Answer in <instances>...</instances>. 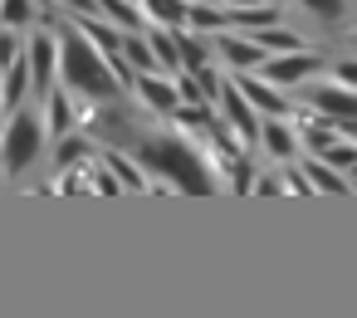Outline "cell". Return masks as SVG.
Instances as JSON below:
<instances>
[{
    "label": "cell",
    "mask_w": 357,
    "mask_h": 318,
    "mask_svg": "<svg viewBox=\"0 0 357 318\" xmlns=\"http://www.w3.org/2000/svg\"><path fill=\"white\" fill-rule=\"evenodd\" d=\"M220 108H225V118H230V128H235L240 142H255V137H259L264 123H255V103L240 93V84H225V89H220Z\"/></svg>",
    "instance_id": "cell-7"
},
{
    "label": "cell",
    "mask_w": 357,
    "mask_h": 318,
    "mask_svg": "<svg viewBox=\"0 0 357 318\" xmlns=\"http://www.w3.org/2000/svg\"><path fill=\"white\" fill-rule=\"evenodd\" d=\"M176 89H181V103H206V89L196 84V74H176Z\"/></svg>",
    "instance_id": "cell-29"
},
{
    "label": "cell",
    "mask_w": 357,
    "mask_h": 318,
    "mask_svg": "<svg viewBox=\"0 0 357 318\" xmlns=\"http://www.w3.org/2000/svg\"><path fill=\"white\" fill-rule=\"evenodd\" d=\"M215 50H220V54H225L235 69H259V64L269 59V54H264V50H259L250 35H215Z\"/></svg>",
    "instance_id": "cell-11"
},
{
    "label": "cell",
    "mask_w": 357,
    "mask_h": 318,
    "mask_svg": "<svg viewBox=\"0 0 357 318\" xmlns=\"http://www.w3.org/2000/svg\"><path fill=\"white\" fill-rule=\"evenodd\" d=\"M318 157H323L328 167H337V172H352V167H357V142H352V137H337V142H333L328 152H318Z\"/></svg>",
    "instance_id": "cell-23"
},
{
    "label": "cell",
    "mask_w": 357,
    "mask_h": 318,
    "mask_svg": "<svg viewBox=\"0 0 357 318\" xmlns=\"http://www.w3.org/2000/svg\"><path fill=\"white\" fill-rule=\"evenodd\" d=\"M98 15L113 20L118 30H142V20H147L137 0H98Z\"/></svg>",
    "instance_id": "cell-16"
},
{
    "label": "cell",
    "mask_w": 357,
    "mask_h": 318,
    "mask_svg": "<svg viewBox=\"0 0 357 318\" xmlns=\"http://www.w3.org/2000/svg\"><path fill=\"white\" fill-rule=\"evenodd\" d=\"M333 74H337V84H347V89H357V59H342V64H337Z\"/></svg>",
    "instance_id": "cell-31"
},
{
    "label": "cell",
    "mask_w": 357,
    "mask_h": 318,
    "mask_svg": "<svg viewBox=\"0 0 357 318\" xmlns=\"http://www.w3.org/2000/svg\"><path fill=\"white\" fill-rule=\"evenodd\" d=\"M147 25H167V30H186L191 25V6L196 0H137Z\"/></svg>",
    "instance_id": "cell-9"
},
{
    "label": "cell",
    "mask_w": 357,
    "mask_h": 318,
    "mask_svg": "<svg viewBox=\"0 0 357 318\" xmlns=\"http://www.w3.org/2000/svg\"><path fill=\"white\" fill-rule=\"evenodd\" d=\"M15 59H25V45H20V30H0V69H10Z\"/></svg>",
    "instance_id": "cell-26"
},
{
    "label": "cell",
    "mask_w": 357,
    "mask_h": 318,
    "mask_svg": "<svg viewBox=\"0 0 357 318\" xmlns=\"http://www.w3.org/2000/svg\"><path fill=\"white\" fill-rule=\"evenodd\" d=\"M147 40H152V54L167 74H181V50H176V30L167 25H147Z\"/></svg>",
    "instance_id": "cell-14"
},
{
    "label": "cell",
    "mask_w": 357,
    "mask_h": 318,
    "mask_svg": "<svg viewBox=\"0 0 357 318\" xmlns=\"http://www.w3.org/2000/svg\"><path fill=\"white\" fill-rule=\"evenodd\" d=\"M337 132H342V137H352V142H357V123H337Z\"/></svg>",
    "instance_id": "cell-36"
},
{
    "label": "cell",
    "mask_w": 357,
    "mask_h": 318,
    "mask_svg": "<svg viewBox=\"0 0 357 318\" xmlns=\"http://www.w3.org/2000/svg\"><path fill=\"white\" fill-rule=\"evenodd\" d=\"M298 6H303L308 15H318V20H342L347 0H298Z\"/></svg>",
    "instance_id": "cell-28"
},
{
    "label": "cell",
    "mask_w": 357,
    "mask_h": 318,
    "mask_svg": "<svg viewBox=\"0 0 357 318\" xmlns=\"http://www.w3.org/2000/svg\"><path fill=\"white\" fill-rule=\"evenodd\" d=\"M303 142H308V152L318 157V152H328L342 132H337V123H328V118H318V123H303V132H298Z\"/></svg>",
    "instance_id": "cell-20"
},
{
    "label": "cell",
    "mask_w": 357,
    "mask_h": 318,
    "mask_svg": "<svg viewBox=\"0 0 357 318\" xmlns=\"http://www.w3.org/2000/svg\"><path fill=\"white\" fill-rule=\"evenodd\" d=\"M225 25H230L225 10H211V6H201V0L191 6V25H186V30H225Z\"/></svg>",
    "instance_id": "cell-24"
},
{
    "label": "cell",
    "mask_w": 357,
    "mask_h": 318,
    "mask_svg": "<svg viewBox=\"0 0 357 318\" xmlns=\"http://www.w3.org/2000/svg\"><path fill=\"white\" fill-rule=\"evenodd\" d=\"M284 186H289V191H313V181H308L303 172H284Z\"/></svg>",
    "instance_id": "cell-34"
},
{
    "label": "cell",
    "mask_w": 357,
    "mask_h": 318,
    "mask_svg": "<svg viewBox=\"0 0 357 318\" xmlns=\"http://www.w3.org/2000/svg\"><path fill=\"white\" fill-rule=\"evenodd\" d=\"M186 74H196V84H201L211 98H220V89H225V84H220V74H215V69H206V64H201V69H186Z\"/></svg>",
    "instance_id": "cell-30"
},
{
    "label": "cell",
    "mask_w": 357,
    "mask_h": 318,
    "mask_svg": "<svg viewBox=\"0 0 357 318\" xmlns=\"http://www.w3.org/2000/svg\"><path fill=\"white\" fill-rule=\"evenodd\" d=\"M6 113H10V108H6V98H0V132H6Z\"/></svg>",
    "instance_id": "cell-37"
},
{
    "label": "cell",
    "mask_w": 357,
    "mask_h": 318,
    "mask_svg": "<svg viewBox=\"0 0 357 318\" xmlns=\"http://www.w3.org/2000/svg\"><path fill=\"white\" fill-rule=\"evenodd\" d=\"M250 40H255L264 54H294V50H303V45H298V35H289V30H279V25L250 30Z\"/></svg>",
    "instance_id": "cell-18"
},
{
    "label": "cell",
    "mask_w": 357,
    "mask_h": 318,
    "mask_svg": "<svg viewBox=\"0 0 357 318\" xmlns=\"http://www.w3.org/2000/svg\"><path fill=\"white\" fill-rule=\"evenodd\" d=\"M259 142L269 147V157H279V162H289L294 152H298V132L284 123V118H269L264 128H259Z\"/></svg>",
    "instance_id": "cell-13"
},
{
    "label": "cell",
    "mask_w": 357,
    "mask_h": 318,
    "mask_svg": "<svg viewBox=\"0 0 357 318\" xmlns=\"http://www.w3.org/2000/svg\"><path fill=\"white\" fill-rule=\"evenodd\" d=\"M89 152H93V147H89L84 137H64V142H59V157H54V162H59V167L69 172V167H74V162H84Z\"/></svg>",
    "instance_id": "cell-27"
},
{
    "label": "cell",
    "mask_w": 357,
    "mask_h": 318,
    "mask_svg": "<svg viewBox=\"0 0 357 318\" xmlns=\"http://www.w3.org/2000/svg\"><path fill=\"white\" fill-rule=\"evenodd\" d=\"M308 103H313L328 123H357V89H347V84L308 89Z\"/></svg>",
    "instance_id": "cell-6"
},
{
    "label": "cell",
    "mask_w": 357,
    "mask_h": 318,
    "mask_svg": "<svg viewBox=\"0 0 357 318\" xmlns=\"http://www.w3.org/2000/svg\"><path fill=\"white\" fill-rule=\"evenodd\" d=\"M40 152H45V118H40V103L30 98L25 108H15V118L6 123V132H0V172L25 176Z\"/></svg>",
    "instance_id": "cell-3"
},
{
    "label": "cell",
    "mask_w": 357,
    "mask_h": 318,
    "mask_svg": "<svg viewBox=\"0 0 357 318\" xmlns=\"http://www.w3.org/2000/svg\"><path fill=\"white\" fill-rule=\"evenodd\" d=\"M123 59L137 69V74H157L162 64H157V54H152V40L147 35H137V30H128L123 35Z\"/></svg>",
    "instance_id": "cell-15"
},
{
    "label": "cell",
    "mask_w": 357,
    "mask_h": 318,
    "mask_svg": "<svg viewBox=\"0 0 357 318\" xmlns=\"http://www.w3.org/2000/svg\"><path fill=\"white\" fill-rule=\"evenodd\" d=\"M132 89L142 93V103H147V108H157V113H167V118H172V113L181 108V89H176L172 79H157V74H137V84H132Z\"/></svg>",
    "instance_id": "cell-8"
},
{
    "label": "cell",
    "mask_w": 357,
    "mask_h": 318,
    "mask_svg": "<svg viewBox=\"0 0 357 318\" xmlns=\"http://www.w3.org/2000/svg\"><path fill=\"white\" fill-rule=\"evenodd\" d=\"M74 93L64 89V93H50L45 98V108H50V128L59 132V137H69V128H74V103H69Z\"/></svg>",
    "instance_id": "cell-19"
},
{
    "label": "cell",
    "mask_w": 357,
    "mask_h": 318,
    "mask_svg": "<svg viewBox=\"0 0 357 318\" xmlns=\"http://www.w3.org/2000/svg\"><path fill=\"white\" fill-rule=\"evenodd\" d=\"M0 98H6L10 113L30 103V59H15L10 69H0Z\"/></svg>",
    "instance_id": "cell-12"
},
{
    "label": "cell",
    "mask_w": 357,
    "mask_h": 318,
    "mask_svg": "<svg viewBox=\"0 0 357 318\" xmlns=\"http://www.w3.org/2000/svg\"><path fill=\"white\" fill-rule=\"evenodd\" d=\"M255 6H269V0H225V10H255Z\"/></svg>",
    "instance_id": "cell-35"
},
{
    "label": "cell",
    "mask_w": 357,
    "mask_h": 318,
    "mask_svg": "<svg viewBox=\"0 0 357 318\" xmlns=\"http://www.w3.org/2000/svg\"><path fill=\"white\" fill-rule=\"evenodd\" d=\"M255 191H259V196H279L284 181H279V176H255Z\"/></svg>",
    "instance_id": "cell-33"
},
{
    "label": "cell",
    "mask_w": 357,
    "mask_h": 318,
    "mask_svg": "<svg viewBox=\"0 0 357 318\" xmlns=\"http://www.w3.org/2000/svg\"><path fill=\"white\" fill-rule=\"evenodd\" d=\"M64 10H74V15H98V0H59Z\"/></svg>",
    "instance_id": "cell-32"
},
{
    "label": "cell",
    "mask_w": 357,
    "mask_h": 318,
    "mask_svg": "<svg viewBox=\"0 0 357 318\" xmlns=\"http://www.w3.org/2000/svg\"><path fill=\"white\" fill-rule=\"evenodd\" d=\"M240 93L255 103V113H269V118H284L289 113V103H284V89H274L269 79H240Z\"/></svg>",
    "instance_id": "cell-10"
},
{
    "label": "cell",
    "mask_w": 357,
    "mask_h": 318,
    "mask_svg": "<svg viewBox=\"0 0 357 318\" xmlns=\"http://www.w3.org/2000/svg\"><path fill=\"white\" fill-rule=\"evenodd\" d=\"M59 79L69 93L79 98H118V74L108 64V54L84 35V30H64L59 35Z\"/></svg>",
    "instance_id": "cell-1"
},
{
    "label": "cell",
    "mask_w": 357,
    "mask_h": 318,
    "mask_svg": "<svg viewBox=\"0 0 357 318\" xmlns=\"http://www.w3.org/2000/svg\"><path fill=\"white\" fill-rule=\"evenodd\" d=\"M137 162H142V172L147 176H157L162 186H181V191H215V181H211V172L196 162V152H186V142H176V137H157V142H142L137 147Z\"/></svg>",
    "instance_id": "cell-2"
},
{
    "label": "cell",
    "mask_w": 357,
    "mask_h": 318,
    "mask_svg": "<svg viewBox=\"0 0 357 318\" xmlns=\"http://www.w3.org/2000/svg\"><path fill=\"white\" fill-rule=\"evenodd\" d=\"M176 50H181V74H186V69H201V64H206V50H201V45H196V40H191L186 30H176Z\"/></svg>",
    "instance_id": "cell-25"
},
{
    "label": "cell",
    "mask_w": 357,
    "mask_h": 318,
    "mask_svg": "<svg viewBox=\"0 0 357 318\" xmlns=\"http://www.w3.org/2000/svg\"><path fill=\"white\" fill-rule=\"evenodd\" d=\"M347 181H352V186H357V167H352V172H347Z\"/></svg>",
    "instance_id": "cell-38"
},
{
    "label": "cell",
    "mask_w": 357,
    "mask_h": 318,
    "mask_svg": "<svg viewBox=\"0 0 357 318\" xmlns=\"http://www.w3.org/2000/svg\"><path fill=\"white\" fill-rule=\"evenodd\" d=\"M303 176L313 181V191H347L352 181H347V172H337V167H328L323 157H308V167H303Z\"/></svg>",
    "instance_id": "cell-17"
},
{
    "label": "cell",
    "mask_w": 357,
    "mask_h": 318,
    "mask_svg": "<svg viewBox=\"0 0 357 318\" xmlns=\"http://www.w3.org/2000/svg\"><path fill=\"white\" fill-rule=\"evenodd\" d=\"M108 172H113L128 191H142V186H147V172H137V167H132L128 157H118V152H108Z\"/></svg>",
    "instance_id": "cell-22"
},
{
    "label": "cell",
    "mask_w": 357,
    "mask_h": 318,
    "mask_svg": "<svg viewBox=\"0 0 357 318\" xmlns=\"http://www.w3.org/2000/svg\"><path fill=\"white\" fill-rule=\"evenodd\" d=\"M35 25V0H0V30Z\"/></svg>",
    "instance_id": "cell-21"
},
{
    "label": "cell",
    "mask_w": 357,
    "mask_h": 318,
    "mask_svg": "<svg viewBox=\"0 0 357 318\" xmlns=\"http://www.w3.org/2000/svg\"><path fill=\"white\" fill-rule=\"evenodd\" d=\"M323 69V59L318 54H308V50H294V54H269L264 64H259V79H269L274 89H294V84H303L308 74H318Z\"/></svg>",
    "instance_id": "cell-5"
},
{
    "label": "cell",
    "mask_w": 357,
    "mask_h": 318,
    "mask_svg": "<svg viewBox=\"0 0 357 318\" xmlns=\"http://www.w3.org/2000/svg\"><path fill=\"white\" fill-rule=\"evenodd\" d=\"M25 59H30V98L45 103L54 93V74H59V40L54 35H30Z\"/></svg>",
    "instance_id": "cell-4"
}]
</instances>
